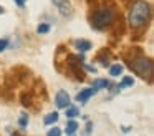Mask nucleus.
<instances>
[{"label": "nucleus", "instance_id": "nucleus-1", "mask_svg": "<svg viewBox=\"0 0 154 136\" xmlns=\"http://www.w3.org/2000/svg\"><path fill=\"white\" fill-rule=\"evenodd\" d=\"M151 15V7L144 0H134L129 8V25L133 28H143Z\"/></svg>", "mask_w": 154, "mask_h": 136}, {"label": "nucleus", "instance_id": "nucleus-2", "mask_svg": "<svg viewBox=\"0 0 154 136\" xmlns=\"http://www.w3.org/2000/svg\"><path fill=\"white\" fill-rule=\"evenodd\" d=\"M113 22V10L108 8V7H101V8H96L94 13L91 15V25L96 30H101L104 27H108Z\"/></svg>", "mask_w": 154, "mask_h": 136}, {"label": "nucleus", "instance_id": "nucleus-3", "mask_svg": "<svg viewBox=\"0 0 154 136\" xmlns=\"http://www.w3.org/2000/svg\"><path fill=\"white\" fill-rule=\"evenodd\" d=\"M131 70L141 76V78H151L152 75V62L149 58H136L131 62Z\"/></svg>", "mask_w": 154, "mask_h": 136}, {"label": "nucleus", "instance_id": "nucleus-4", "mask_svg": "<svg viewBox=\"0 0 154 136\" xmlns=\"http://www.w3.org/2000/svg\"><path fill=\"white\" fill-rule=\"evenodd\" d=\"M53 5L58 8V12L63 17H71L73 15V5H71L70 0H51Z\"/></svg>", "mask_w": 154, "mask_h": 136}, {"label": "nucleus", "instance_id": "nucleus-5", "mask_svg": "<svg viewBox=\"0 0 154 136\" xmlns=\"http://www.w3.org/2000/svg\"><path fill=\"white\" fill-rule=\"evenodd\" d=\"M55 105H57V108L66 109L68 106H70V95H68L65 90H60V91L55 95Z\"/></svg>", "mask_w": 154, "mask_h": 136}, {"label": "nucleus", "instance_id": "nucleus-6", "mask_svg": "<svg viewBox=\"0 0 154 136\" xmlns=\"http://www.w3.org/2000/svg\"><path fill=\"white\" fill-rule=\"evenodd\" d=\"M96 93V90L94 88H86V90H83V91H80L76 95V101H80V103H86L88 100L91 98V96Z\"/></svg>", "mask_w": 154, "mask_h": 136}, {"label": "nucleus", "instance_id": "nucleus-7", "mask_svg": "<svg viewBox=\"0 0 154 136\" xmlns=\"http://www.w3.org/2000/svg\"><path fill=\"white\" fill-rule=\"evenodd\" d=\"M75 46H76L78 52L85 53L91 48V42H88V40H76V42H75Z\"/></svg>", "mask_w": 154, "mask_h": 136}, {"label": "nucleus", "instance_id": "nucleus-8", "mask_svg": "<svg viewBox=\"0 0 154 136\" xmlns=\"http://www.w3.org/2000/svg\"><path fill=\"white\" fill-rule=\"evenodd\" d=\"M108 86H109V81H108V80H104V78H96L93 81V86H91V88H94L98 91V90H103V88H108Z\"/></svg>", "mask_w": 154, "mask_h": 136}, {"label": "nucleus", "instance_id": "nucleus-9", "mask_svg": "<svg viewBox=\"0 0 154 136\" xmlns=\"http://www.w3.org/2000/svg\"><path fill=\"white\" fill-rule=\"evenodd\" d=\"M58 118H60V116H58V113H57V111H53V113H48V115L45 116L43 123H45L47 126H50V125H55V123L58 121Z\"/></svg>", "mask_w": 154, "mask_h": 136}, {"label": "nucleus", "instance_id": "nucleus-10", "mask_svg": "<svg viewBox=\"0 0 154 136\" xmlns=\"http://www.w3.org/2000/svg\"><path fill=\"white\" fill-rule=\"evenodd\" d=\"M78 128H80V126H78V123L71 119V121H68V123H66V128H65V133H66V134H73V133L76 131Z\"/></svg>", "mask_w": 154, "mask_h": 136}, {"label": "nucleus", "instance_id": "nucleus-11", "mask_svg": "<svg viewBox=\"0 0 154 136\" xmlns=\"http://www.w3.org/2000/svg\"><path fill=\"white\" fill-rule=\"evenodd\" d=\"M121 73H123V65H121V63H116V65H113L109 68V75L111 76H119Z\"/></svg>", "mask_w": 154, "mask_h": 136}, {"label": "nucleus", "instance_id": "nucleus-12", "mask_svg": "<svg viewBox=\"0 0 154 136\" xmlns=\"http://www.w3.org/2000/svg\"><path fill=\"white\" fill-rule=\"evenodd\" d=\"M65 115L68 116V118H76L78 115H80V109L76 108V106H68L66 108V113Z\"/></svg>", "mask_w": 154, "mask_h": 136}, {"label": "nucleus", "instance_id": "nucleus-13", "mask_svg": "<svg viewBox=\"0 0 154 136\" xmlns=\"http://www.w3.org/2000/svg\"><path fill=\"white\" fill-rule=\"evenodd\" d=\"M133 85H134V80L131 78V76H124V78L121 80L118 88H128V86H133Z\"/></svg>", "mask_w": 154, "mask_h": 136}, {"label": "nucleus", "instance_id": "nucleus-14", "mask_svg": "<svg viewBox=\"0 0 154 136\" xmlns=\"http://www.w3.org/2000/svg\"><path fill=\"white\" fill-rule=\"evenodd\" d=\"M18 125H20L22 129H27V125H28V115L27 113H22L20 119H18Z\"/></svg>", "mask_w": 154, "mask_h": 136}, {"label": "nucleus", "instance_id": "nucleus-15", "mask_svg": "<svg viewBox=\"0 0 154 136\" xmlns=\"http://www.w3.org/2000/svg\"><path fill=\"white\" fill-rule=\"evenodd\" d=\"M50 32V25L48 23H40V25L37 27V33H40V35H45V33Z\"/></svg>", "mask_w": 154, "mask_h": 136}, {"label": "nucleus", "instance_id": "nucleus-16", "mask_svg": "<svg viewBox=\"0 0 154 136\" xmlns=\"http://www.w3.org/2000/svg\"><path fill=\"white\" fill-rule=\"evenodd\" d=\"M47 136H61V129L57 128V126H53V128L47 133Z\"/></svg>", "mask_w": 154, "mask_h": 136}, {"label": "nucleus", "instance_id": "nucleus-17", "mask_svg": "<svg viewBox=\"0 0 154 136\" xmlns=\"http://www.w3.org/2000/svg\"><path fill=\"white\" fill-rule=\"evenodd\" d=\"M7 46H8V38H2L0 40V52H4Z\"/></svg>", "mask_w": 154, "mask_h": 136}, {"label": "nucleus", "instance_id": "nucleus-18", "mask_svg": "<svg viewBox=\"0 0 154 136\" xmlns=\"http://www.w3.org/2000/svg\"><path fill=\"white\" fill-rule=\"evenodd\" d=\"M14 2L17 3L18 7H23V5H25V2H27V0H14Z\"/></svg>", "mask_w": 154, "mask_h": 136}, {"label": "nucleus", "instance_id": "nucleus-19", "mask_svg": "<svg viewBox=\"0 0 154 136\" xmlns=\"http://www.w3.org/2000/svg\"><path fill=\"white\" fill-rule=\"evenodd\" d=\"M86 70H88V71H93V73H96V68H94V66H91V65H86Z\"/></svg>", "mask_w": 154, "mask_h": 136}, {"label": "nucleus", "instance_id": "nucleus-20", "mask_svg": "<svg viewBox=\"0 0 154 136\" xmlns=\"http://www.w3.org/2000/svg\"><path fill=\"white\" fill-rule=\"evenodd\" d=\"M2 13H5V8L2 5H0V15H2Z\"/></svg>", "mask_w": 154, "mask_h": 136}, {"label": "nucleus", "instance_id": "nucleus-21", "mask_svg": "<svg viewBox=\"0 0 154 136\" xmlns=\"http://www.w3.org/2000/svg\"><path fill=\"white\" fill-rule=\"evenodd\" d=\"M12 136H18V134H17V133H14V134H12Z\"/></svg>", "mask_w": 154, "mask_h": 136}]
</instances>
